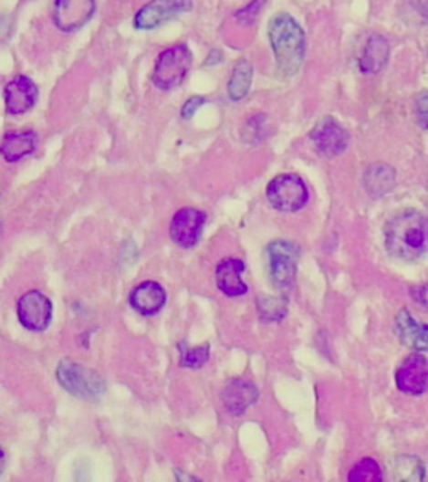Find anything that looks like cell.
Instances as JSON below:
<instances>
[{
  "label": "cell",
  "mask_w": 428,
  "mask_h": 482,
  "mask_svg": "<svg viewBox=\"0 0 428 482\" xmlns=\"http://www.w3.org/2000/svg\"><path fill=\"white\" fill-rule=\"evenodd\" d=\"M385 246L400 260H417L428 251V216L420 211H403L385 225Z\"/></svg>",
  "instance_id": "obj_1"
},
{
  "label": "cell",
  "mask_w": 428,
  "mask_h": 482,
  "mask_svg": "<svg viewBox=\"0 0 428 482\" xmlns=\"http://www.w3.org/2000/svg\"><path fill=\"white\" fill-rule=\"evenodd\" d=\"M266 200L281 213H297L308 204V186L298 174L283 173L269 181Z\"/></svg>",
  "instance_id": "obj_6"
},
{
  "label": "cell",
  "mask_w": 428,
  "mask_h": 482,
  "mask_svg": "<svg viewBox=\"0 0 428 482\" xmlns=\"http://www.w3.org/2000/svg\"><path fill=\"white\" fill-rule=\"evenodd\" d=\"M268 39L279 74L285 78L298 74L307 54V36L298 22L287 12L277 14L269 20Z\"/></svg>",
  "instance_id": "obj_2"
},
{
  "label": "cell",
  "mask_w": 428,
  "mask_h": 482,
  "mask_svg": "<svg viewBox=\"0 0 428 482\" xmlns=\"http://www.w3.org/2000/svg\"><path fill=\"white\" fill-rule=\"evenodd\" d=\"M245 263L238 258H224L216 267V285L229 299L245 297L248 293V285L243 281Z\"/></svg>",
  "instance_id": "obj_16"
},
{
  "label": "cell",
  "mask_w": 428,
  "mask_h": 482,
  "mask_svg": "<svg viewBox=\"0 0 428 482\" xmlns=\"http://www.w3.org/2000/svg\"><path fill=\"white\" fill-rule=\"evenodd\" d=\"M259 399L258 387L246 379H233L221 392V402L224 411L238 417L255 405Z\"/></svg>",
  "instance_id": "obj_14"
},
{
  "label": "cell",
  "mask_w": 428,
  "mask_h": 482,
  "mask_svg": "<svg viewBox=\"0 0 428 482\" xmlns=\"http://www.w3.org/2000/svg\"><path fill=\"white\" fill-rule=\"evenodd\" d=\"M39 98V89L36 82L27 76H17L9 80L4 88L5 110L14 116L24 114L32 110Z\"/></svg>",
  "instance_id": "obj_13"
},
{
  "label": "cell",
  "mask_w": 428,
  "mask_h": 482,
  "mask_svg": "<svg viewBox=\"0 0 428 482\" xmlns=\"http://www.w3.org/2000/svg\"><path fill=\"white\" fill-rule=\"evenodd\" d=\"M180 351V365L184 369H201L206 362L210 361V345H198V347H190L184 341L178 345Z\"/></svg>",
  "instance_id": "obj_23"
},
{
  "label": "cell",
  "mask_w": 428,
  "mask_h": 482,
  "mask_svg": "<svg viewBox=\"0 0 428 482\" xmlns=\"http://www.w3.org/2000/svg\"><path fill=\"white\" fill-rule=\"evenodd\" d=\"M389 58L390 46L387 39L381 36H371L360 58V69L365 74H377L387 66Z\"/></svg>",
  "instance_id": "obj_19"
},
{
  "label": "cell",
  "mask_w": 428,
  "mask_h": 482,
  "mask_svg": "<svg viewBox=\"0 0 428 482\" xmlns=\"http://www.w3.org/2000/svg\"><path fill=\"white\" fill-rule=\"evenodd\" d=\"M415 114H417V120L423 130H428V92L422 94L417 104H415Z\"/></svg>",
  "instance_id": "obj_28"
},
{
  "label": "cell",
  "mask_w": 428,
  "mask_h": 482,
  "mask_svg": "<svg viewBox=\"0 0 428 482\" xmlns=\"http://www.w3.org/2000/svg\"><path fill=\"white\" fill-rule=\"evenodd\" d=\"M168 301L166 290L158 281H141L140 285L130 291V303L134 311L142 317H154L158 315Z\"/></svg>",
  "instance_id": "obj_15"
},
{
  "label": "cell",
  "mask_w": 428,
  "mask_h": 482,
  "mask_svg": "<svg viewBox=\"0 0 428 482\" xmlns=\"http://www.w3.org/2000/svg\"><path fill=\"white\" fill-rule=\"evenodd\" d=\"M56 379L64 391L82 401H99L108 389L106 381L98 372L72 361H60L56 369Z\"/></svg>",
  "instance_id": "obj_3"
},
{
  "label": "cell",
  "mask_w": 428,
  "mask_h": 482,
  "mask_svg": "<svg viewBox=\"0 0 428 482\" xmlns=\"http://www.w3.org/2000/svg\"><path fill=\"white\" fill-rule=\"evenodd\" d=\"M176 477H178L180 481H188V479H191V481H198L196 477H193V476H190V474H181L180 469L176 471Z\"/></svg>",
  "instance_id": "obj_30"
},
{
  "label": "cell",
  "mask_w": 428,
  "mask_h": 482,
  "mask_svg": "<svg viewBox=\"0 0 428 482\" xmlns=\"http://www.w3.org/2000/svg\"><path fill=\"white\" fill-rule=\"evenodd\" d=\"M363 186L371 196L379 198L393 190L395 186V171L389 164H371L369 170L365 171L363 176Z\"/></svg>",
  "instance_id": "obj_20"
},
{
  "label": "cell",
  "mask_w": 428,
  "mask_h": 482,
  "mask_svg": "<svg viewBox=\"0 0 428 482\" xmlns=\"http://www.w3.org/2000/svg\"><path fill=\"white\" fill-rule=\"evenodd\" d=\"M37 148V134L34 131L7 132L2 141V156L7 162H19Z\"/></svg>",
  "instance_id": "obj_18"
},
{
  "label": "cell",
  "mask_w": 428,
  "mask_h": 482,
  "mask_svg": "<svg viewBox=\"0 0 428 482\" xmlns=\"http://www.w3.org/2000/svg\"><path fill=\"white\" fill-rule=\"evenodd\" d=\"M349 481L351 482H380L383 481V472L379 462L371 457H365L350 471Z\"/></svg>",
  "instance_id": "obj_25"
},
{
  "label": "cell",
  "mask_w": 428,
  "mask_h": 482,
  "mask_svg": "<svg viewBox=\"0 0 428 482\" xmlns=\"http://www.w3.org/2000/svg\"><path fill=\"white\" fill-rule=\"evenodd\" d=\"M253 82V66L246 59H241L236 62L235 69L231 72V78L228 80V96L229 100L238 102L248 96Z\"/></svg>",
  "instance_id": "obj_22"
},
{
  "label": "cell",
  "mask_w": 428,
  "mask_h": 482,
  "mask_svg": "<svg viewBox=\"0 0 428 482\" xmlns=\"http://www.w3.org/2000/svg\"><path fill=\"white\" fill-rule=\"evenodd\" d=\"M203 104H204V98H201V96H193V98H190V100L184 102V106H183V110H181V118L186 120H193V116L198 112V110H200Z\"/></svg>",
  "instance_id": "obj_27"
},
{
  "label": "cell",
  "mask_w": 428,
  "mask_h": 482,
  "mask_svg": "<svg viewBox=\"0 0 428 482\" xmlns=\"http://www.w3.org/2000/svg\"><path fill=\"white\" fill-rule=\"evenodd\" d=\"M54 307L47 295L39 290L24 293L17 301V319L29 331H44L52 321Z\"/></svg>",
  "instance_id": "obj_8"
},
{
  "label": "cell",
  "mask_w": 428,
  "mask_h": 482,
  "mask_svg": "<svg viewBox=\"0 0 428 482\" xmlns=\"http://www.w3.org/2000/svg\"><path fill=\"white\" fill-rule=\"evenodd\" d=\"M299 246L293 241H271L266 248L268 277L273 288L287 291L295 285L298 270Z\"/></svg>",
  "instance_id": "obj_5"
},
{
  "label": "cell",
  "mask_w": 428,
  "mask_h": 482,
  "mask_svg": "<svg viewBox=\"0 0 428 482\" xmlns=\"http://www.w3.org/2000/svg\"><path fill=\"white\" fill-rule=\"evenodd\" d=\"M193 9V0H151L134 16V29L152 30Z\"/></svg>",
  "instance_id": "obj_9"
},
{
  "label": "cell",
  "mask_w": 428,
  "mask_h": 482,
  "mask_svg": "<svg viewBox=\"0 0 428 482\" xmlns=\"http://www.w3.org/2000/svg\"><path fill=\"white\" fill-rule=\"evenodd\" d=\"M265 120V116H256V118H253V120H249L246 124H245V131H243V136L246 138V136H253V141L251 142H256L258 141L259 132H261V124H263V120Z\"/></svg>",
  "instance_id": "obj_29"
},
{
  "label": "cell",
  "mask_w": 428,
  "mask_h": 482,
  "mask_svg": "<svg viewBox=\"0 0 428 482\" xmlns=\"http://www.w3.org/2000/svg\"><path fill=\"white\" fill-rule=\"evenodd\" d=\"M96 0H54L52 20L62 32L79 30L92 19Z\"/></svg>",
  "instance_id": "obj_11"
},
{
  "label": "cell",
  "mask_w": 428,
  "mask_h": 482,
  "mask_svg": "<svg viewBox=\"0 0 428 482\" xmlns=\"http://www.w3.org/2000/svg\"><path fill=\"white\" fill-rule=\"evenodd\" d=\"M397 387L403 393L409 395H420L428 391V359L415 353L410 355L409 359L399 367L395 373Z\"/></svg>",
  "instance_id": "obj_12"
},
{
  "label": "cell",
  "mask_w": 428,
  "mask_h": 482,
  "mask_svg": "<svg viewBox=\"0 0 428 482\" xmlns=\"http://www.w3.org/2000/svg\"><path fill=\"white\" fill-rule=\"evenodd\" d=\"M193 64V54L186 44H176L162 50L152 70V84L161 90L180 88L186 79Z\"/></svg>",
  "instance_id": "obj_4"
},
{
  "label": "cell",
  "mask_w": 428,
  "mask_h": 482,
  "mask_svg": "<svg viewBox=\"0 0 428 482\" xmlns=\"http://www.w3.org/2000/svg\"><path fill=\"white\" fill-rule=\"evenodd\" d=\"M204 225H206L204 211L196 210V208H183L171 220V240L181 248H193L201 240Z\"/></svg>",
  "instance_id": "obj_10"
},
{
  "label": "cell",
  "mask_w": 428,
  "mask_h": 482,
  "mask_svg": "<svg viewBox=\"0 0 428 482\" xmlns=\"http://www.w3.org/2000/svg\"><path fill=\"white\" fill-rule=\"evenodd\" d=\"M265 4H266V0H251L245 9L236 12V19L241 24L255 22V19L259 16V12L265 7Z\"/></svg>",
  "instance_id": "obj_26"
},
{
  "label": "cell",
  "mask_w": 428,
  "mask_h": 482,
  "mask_svg": "<svg viewBox=\"0 0 428 482\" xmlns=\"http://www.w3.org/2000/svg\"><path fill=\"white\" fill-rule=\"evenodd\" d=\"M389 471L393 481H422L425 477L423 462L415 456H397L390 459Z\"/></svg>",
  "instance_id": "obj_21"
},
{
  "label": "cell",
  "mask_w": 428,
  "mask_h": 482,
  "mask_svg": "<svg viewBox=\"0 0 428 482\" xmlns=\"http://www.w3.org/2000/svg\"><path fill=\"white\" fill-rule=\"evenodd\" d=\"M395 331L403 345L415 351H428V325L412 317L409 310H400L395 319Z\"/></svg>",
  "instance_id": "obj_17"
},
{
  "label": "cell",
  "mask_w": 428,
  "mask_h": 482,
  "mask_svg": "<svg viewBox=\"0 0 428 482\" xmlns=\"http://www.w3.org/2000/svg\"><path fill=\"white\" fill-rule=\"evenodd\" d=\"M288 310V300L285 297H259L258 313L261 320L275 323L279 321Z\"/></svg>",
  "instance_id": "obj_24"
},
{
  "label": "cell",
  "mask_w": 428,
  "mask_h": 482,
  "mask_svg": "<svg viewBox=\"0 0 428 482\" xmlns=\"http://www.w3.org/2000/svg\"><path fill=\"white\" fill-rule=\"evenodd\" d=\"M309 142L323 158H335L349 148L350 136L347 130L335 118H323L309 131Z\"/></svg>",
  "instance_id": "obj_7"
}]
</instances>
